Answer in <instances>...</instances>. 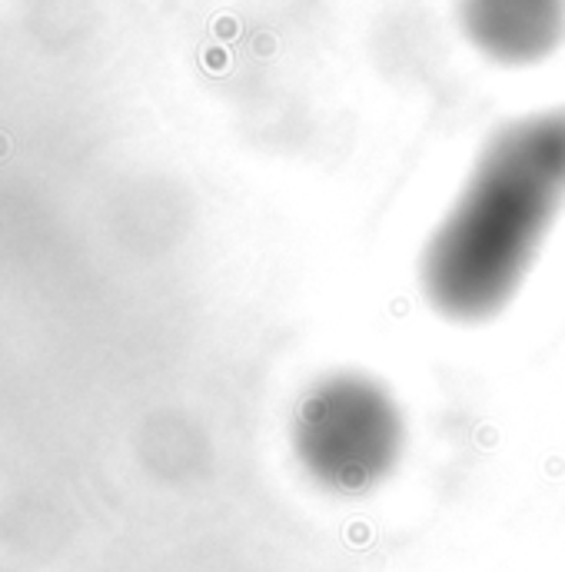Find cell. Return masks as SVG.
Returning <instances> with one entry per match:
<instances>
[{
  "mask_svg": "<svg viewBox=\"0 0 565 572\" xmlns=\"http://www.w3.org/2000/svg\"><path fill=\"white\" fill-rule=\"evenodd\" d=\"M565 210V103L512 117L482 143L419 256L435 313L486 323L529 280Z\"/></svg>",
  "mask_w": 565,
  "mask_h": 572,
  "instance_id": "1",
  "label": "cell"
},
{
  "mask_svg": "<svg viewBox=\"0 0 565 572\" xmlns=\"http://www.w3.org/2000/svg\"><path fill=\"white\" fill-rule=\"evenodd\" d=\"M406 433L399 396L366 370L319 376L290 419L296 459L336 489H363L389 476L402 459Z\"/></svg>",
  "mask_w": 565,
  "mask_h": 572,
  "instance_id": "2",
  "label": "cell"
},
{
  "mask_svg": "<svg viewBox=\"0 0 565 572\" xmlns=\"http://www.w3.org/2000/svg\"><path fill=\"white\" fill-rule=\"evenodd\" d=\"M472 50L499 67H535L565 44V0H456Z\"/></svg>",
  "mask_w": 565,
  "mask_h": 572,
  "instance_id": "3",
  "label": "cell"
},
{
  "mask_svg": "<svg viewBox=\"0 0 565 572\" xmlns=\"http://www.w3.org/2000/svg\"><path fill=\"white\" fill-rule=\"evenodd\" d=\"M4 154H7V137L0 133V156H4Z\"/></svg>",
  "mask_w": 565,
  "mask_h": 572,
  "instance_id": "4",
  "label": "cell"
}]
</instances>
